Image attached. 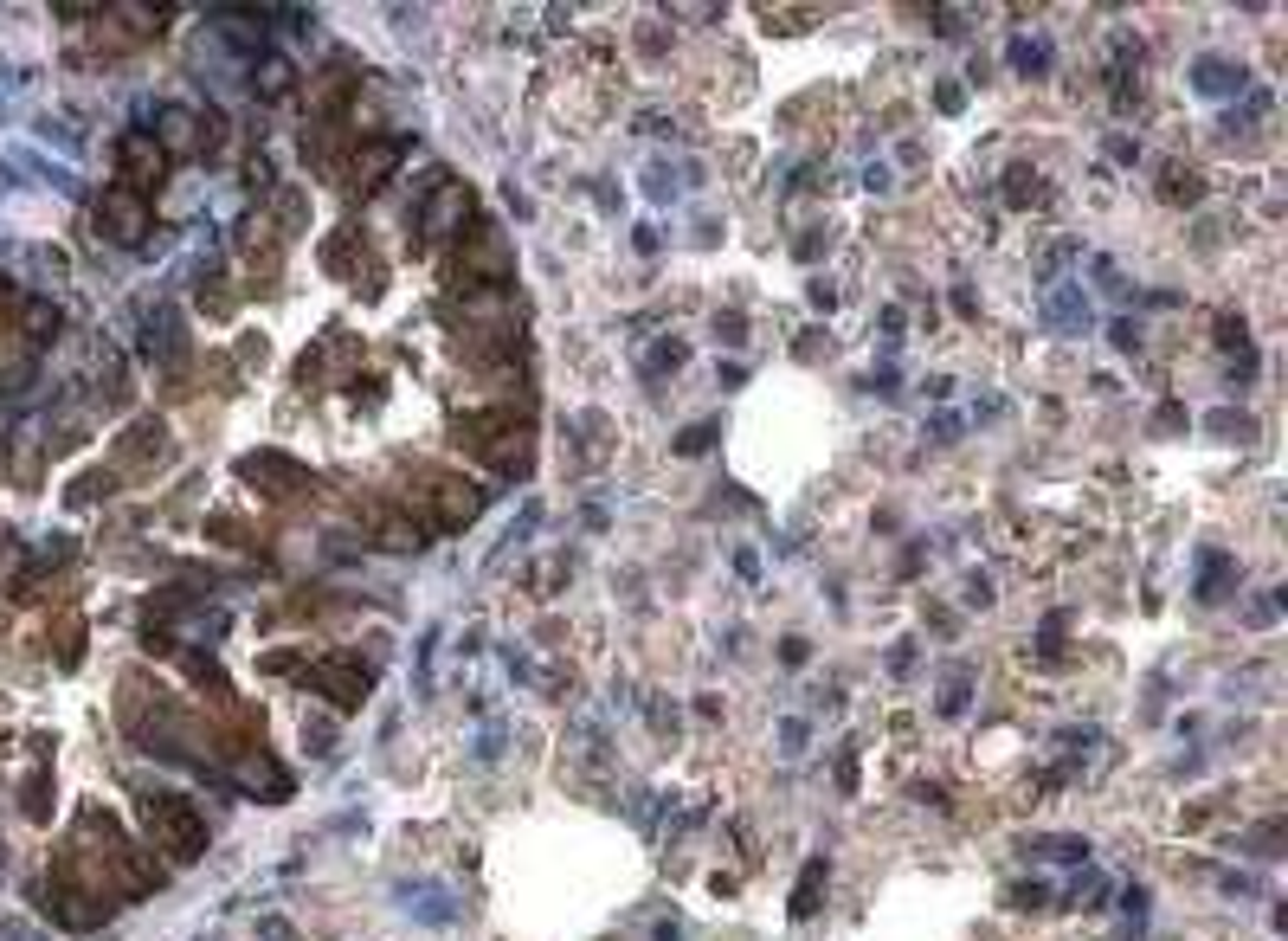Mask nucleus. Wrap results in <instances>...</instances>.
<instances>
[{
  "label": "nucleus",
  "instance_id": "9d476101",
  "mask_svg": "<svg viewBox=\"0 0 1288 941\" xmlns=\"http://www.w3.org/2000/svg\"><path fill=\"white\" fill-rule=\"evenodd\" d=\"M394 161H400V142H374V149H361V155H355V175H348V194L368 201L374 187L394 175Z\"/></svg>",
  "mask_w": 1288,
  "mask_h": 941
},
{
  "label": "nucleus",
  "instance_id": "20e7f679",
  "mask_svg": "<svg viewBox=\"0 0 1288 941\" xmlns=\"http://www.w3.org/2000/svg\"><path fill=\"white\" fill-rule=\"evenodd\" d=\"M238 477H246L258 497H278V503H290V497L309 491V471L297 465V458H284V451H252V458H238Z\"/></svg>",
  "mask_w": 1288,
  "mask_h": 941
},
{
  "label": "nucleus",
  "instance_id": "1a4fd4ad",
  "mask_svg": "<svg viewBox=\"0 0 1288 941\" xmlns=\"http://www.w3.org/2000/svg\"><path fill=\"white\" fill-rule=\"evenodd\" d=\"M155 458H168V426H161V420H142L136 432H123V439H116V471L155 465Z\"/></svg>",
  "mask_w": 1288,
  "mask_h": 941
},
{
  "label": "nucleus",
  "instance_id": "ddd939ff",
  "mask_svg": "<svg viewBox=\"0 0 1288 941\" xmlns=\"http://www.w3.org/2000/svg\"><path fill=\"white\" fill-rule=\"evenodd\" d=\"M818 883H824V864L812 858L806 877H799V903H793V915H812V909H818Z\"/></svg>",
  "mask_w": 1288,
  "mask_h": 941
},
{
  "label": "nucleus",
  "instance_id": "7ed1b4c3",
  "mask_svg": "<svg viewBox=\"0 0 1288 941\" xmlns=\"http://www.w3.org/2000/svg\"><path fill=\"white\" fill-rule=\"evenodd\" d=\"M471 226V187L465 181H439L432 201L419 207V226H412V246H439V239Z\"/></svg>",
  "mask_w": 1288,
  "mask_h": 941
},
{
  "label": "nucleus",
  "instance_id": "9b49d317",
  "mask_svg": "<svg viewBox=\"0 0 1288 941\" xmlns=\"http://www.w3.org/2000/svg\"><path fill=\"white\" fill-rule=\"evenodd\" d=\"M1192 84L1211 91V98H1224V91H1244V71H1230L1224 59H1205V65L1192 71Z\"/></svg>",
  "mask_w": 1288,
  "mask_h": 941
},
{
  "label": "nucleus",
  "instance_id": "39448f33",
  "mask_svg": "<svg viewBox=\"0 0 1288 941\" xmlns=\"http://www.w3.org/2000/svg\"><path fill=\"white\" fill-rule=\"evenodd\" d=\"M471 239L457 246V272H471V278H509V252H503V226L496 220H471L465 226Z\"/></svg>",
  "mask_w": 1288,
  "mask_h": 941
},
{
  "label": "nucleus",
  "instance_id": "f03ea898",
  "mask_svg": "<svg viewBox=\"0 0 1288 941\" xmlns=\"http://www.w3.org/2000/svg\"><path fill=\"white\" fill-rule=\"evenodd\" d=\"M309 684L323 690L335 710H361V703H368V690H374V664H361L355 651H329V658L309 664Z\"/></svg>",
  "mask_w": 1288,
  "mask_h": 941
},
{
  "label": "nucleus",
  "instance_id": "6e6552de",
  "mask_svg": "<svg viewBox=\"0 0 1288 941\" xmlns=\"http://www.w3.org/2000/svg\"><path fill=\"white\" fill-rule=\"evenodd\" d=\"M483 497L477 484H465V477H439V529H465V522H477L483 516Z\"/></svg>",
  "mask_w": 1288,
  "mask_h": 941
},
{
  "label": "nucleus",
  "instance_id": "f257e3e1",
  "mask_svg": "<svg viewBox=\"0 0 1288 941\" xmlns=\"http://www.w3.org/2000/svg\"><path fill=\"white\" fill-rule=\"evenodd\" d=\"M142 826H149V838L175 864H193L207 852V819L193 812V800H181V793H142Z\"/></svg>",
  "mask_w": 1288,
  "mask_h": 941
},
{
  "label": "nucleus",
  "instance_id": "0eeeda50",
  "mask_svg": "<svg viewBox=\"0 0 1288 941\" xmlns=\"http://www.w3.org/2000/svg\"><path fill=\"white\" fill-rule=\"evenodd\" d=\"M116 161H123V175H130V187L142 194L149 181H161V142H155V130H130L123 142H116Z\"/></svg>",
  "mask_w": 1288,
  "mask_h": 941
},
{
  "label": "nucleus",
  "instance_id": "2eb2a0df",
  "mask_svg": "<svg viewBox=\"0 0 1288 941\" xmlns=\"http://www.w3.org/2000/svg\"><path fill=\"white\" fill-rule=\"evenodd\" d=\"M1224 574H1230V562H1224V554H1205V581H1199V593H1205V600H1218V593L1230 587Z\"/></svg>",
  "mask_w": 1288,
  "mask_h": 941
},
{
  "label": "nucleus",
  "instance_id": "dca6fc26",
  "mask_svg": "<svg viewBox=\"0 0 1288 941\" xmlns=\"http://www.w3.org/2000/svg\"><path fill=\"white\" fill-rule=\"evenodd\" d=\"M1011 59H1018V71H1043L1051 45H1043V39H1018V45H1011Z\"/></svg>",
  "mask_w": 1288,
  "mask_h": 941
},
{
  "label": "nucleus",
  "instance_id": "423d86ee",
  "mask_svg": "<svg viewBox=\"0 0 1288 941\" xmlns=\"http://www.w3.org/2000/svg\"><path fill=\"white\" fill-rule=\"evenodd\" d=\"M104 232L116 246H142V239H149V201H142L136 187H110L104 194Z\"/></svg>",
  "mask_w": 1288,
  "mask_h": 941
},
{
  "label": "nucleus",
  "instance_id": "4468645a",
  "mask_svg": "<svg viewBox=\"0 0 1288 941\" xmlns=\"http://www.w3.org/2000/svg\"><path fill=\"white\" fill-rule=\"evenodd\" d=\"M258 91H264V98H284V91H290V65H284V59H264Z\"/></svg>",
  "mask_w": 1288,
  "mask_h": 941
},
{
  "label": "nucleus",
  "instance_id": "f8f14e48",
  "mask_svg": "<svg viewBox=\"0 0 1288 941\" xmlns=\"http://www.w3.org/2000/svg\"><path fill=\"white\" fill-rule=\"evenodd\" d=\"M406 909H419L426 922H451V897H432V883H406Z\"/></svg>",
  "mask_w": 1288,
  "mask_h": 941
},
{
  "label": "nucleus",
  "instance_id": "a211bd4d",
  "mask_svg": "<svg viewBox=\"0 0 1288 941\" xmlns=\"http://www.w3.org/2000/svg\"><path fill=\"white\" fill-rule=\"evenodd\" d=\"M258 935H264V941H297V929H290L284 915H264V922H258Z\"/></svg>",
  "mask_w": 1288,
  "mask_h": 941
},
{
  "label": "nucleus",
  "instance_id": "f3484780",
  "mask_svg": "<svg viewBox=\"0 0 1288 941\" xmlns=\"http://www.w3.org/2000/svg\"><path fill=\"white\" fill-rule=\"evenodd\" d=\"M715 432H722L715 420H702L696 432H684V439H676V451H684V458H696V451H709V445H715Z\"/></svg>",
  "mask_w": 1288,
  "mask_h": 941
}]
</instances>
